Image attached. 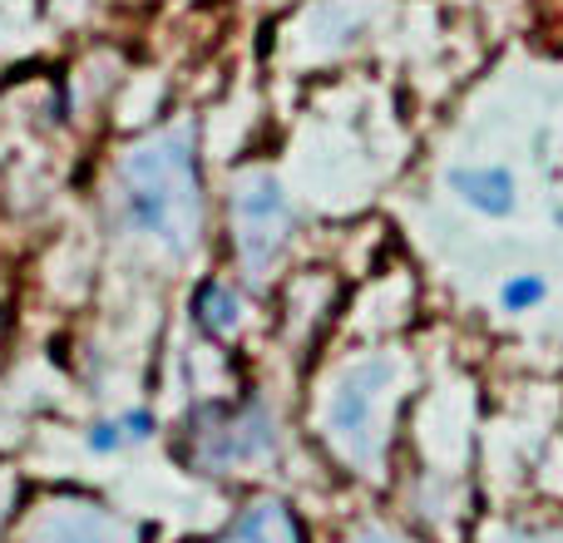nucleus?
Here are the masks:
<instances>
[{"label": "nucleus", "mask_w": 563, "mask_h": 543, "mask_svg": "<svg viewBox=\"0 0 563 543\" xmlns=\"http://www.w3.org/2000/svg\"><path fill=\"white\" fill-rule=\"evenodd\" d=\"M148 524L79 489H49L20 509L15 543H144Z\"/></svg>", "instance_id": "nucleus-5"}, {"label": "nucleus", "mask_w": 563, "mask_h": 543, "mask_svg": "<svg viewBox=\"0 0 563 543\" xmlns=\"http://www.w3.org/2000/svg\"><path fill=\"white\" fill-rule=\"evenodd\" d=\"M154 435H158L154 410L129 406V410H119V415H99L95 425L85 430V450L89 455H99V459H109V455H124V450L148 445Z\"/></svg>", "instance_id": "nucleus-8"}, {"label": "nucleus", "mask_w": 563, "mask_h": 543, "mask_svg": "<svg viewBox=\"0 0 563 543\" xmlns=\"http://www.w3.org/2000/svg\"><path fill=\"white\" fill-rule=\"evenodd\" d=\"M198 543H307V529H301L297 509L277 495H253L213 539Z\"/></svg>", "instance_id": "nucleus-6"}, {"label": "nucleus", "mask_w": 563, "mask_h": 543, "mask_svg": "<svg viewBox=\"0 0 563 543\" xmlns=\"http://www.w3.org/2000/svg\"><path fill=\"white\" fill-rule=\"evenodd\" d=\"M194 321L208 341H233L247 321V301L233 281H203L194 297Z\"/></svg>", "instance_id": "nucleus-9"}, {"label": "nucleus", "mask_w": 563, "mask_h": 543, "mask_svg": "<svg viewBox=\"0 0 563 543\" xmlns=\"http://www.w3.org/2000/svg\"><path fill=\"white\" fill-rule=\"evenodd\" d=\"M341 543H420V539L386 524V519H361V524H351L346 534H341Z\"/></svg>", "instance_id": "nucleus-12"}, {"label": "nucleus", "mask_w": 563, "mask_h": 543, "mask_svg": "<svg viewBox=\"0 0 563 543\" xmlns=\"http://www.w3.org/2000/svg\"><path fill=\"white\" fill-rule=\"evenodd\" d=\"M228 228H233V257L247 281H267L287 263L297 213L273 168H243L228 193Z\"/></svg>", "instance_id": "nucleus-4"}, {"label": "nucleus", "mask_w": 563, "mask_h": 543, "mask_svg": "<svg viewBox=\"0 0 563 543\" xmlns=\"http://www.w3.org/2000/svg\"><path fill=\"white\" fill-rule=\"evenodd\" d=\"M479 543H563V524L549 519H495L479 529Z\"/></svg>", "instance_id": "nucleus-10"}, {"label": "nucleus", "mask_w": 563, "mask_h": 543, "mask_svg": "<svg viewBox=\"0 0 563 543\" xmlns=\"http://www.w3.org/2000/svg\"><path fill=\"white\" fill-rule=\"evenodd\" d=\"M445 188L479 218H515L519 208V178L505 164H455L445 174Z\"/></svg>", "instance_id": "nucleus-7"}, {"label": "nucleus", "mask_w": 563, "mask_h": 543, "mask_svg": "<svg viewBox=\"0 0 563 543\" xmlns=\"http://www.w3.org/2000/svg\"><path fill=\"white\" fill-rule=\"evenodd\" d=\"M544 297H549V281L539 277V272H509V277L499 281V311H509V317L539 311Z\"/></svg>", "instance_id": "nucleus-11"}, {"label": "nucleus", "mask_w": 563, "mask_h": 543, "mask_svg": "<svg viewBox=\"0 0 563 543\" xmlns=\"http://www.w3.org/2000/svg\"><path fill=\"white\" fill-rule=\"evenodd\" d=\"M406 386L410 366L400 351H361L327 376L317 400V435L346 475L371 485L386 479Z\"/></svg>", "instance_id": "nucleus-2"}, {"label": "nucleus", "mask_w": 563, "mask_h": 543, "mask_svg": "<svg viewBox=\"0 0 563 543\" xmlns=\"http://www.w3.org/2000/svg\"><path fill=\"white\" fill-rule=\"evenodd\" d=\"M114 228L164 257H188L203 243V178L194 129L174 124L139 138L114 168L109 188Z\"/></svg>", "instance_id": "nucleus-1"}, {"label": "nucleus", "mask_w": 563, "mask_h": 543, "mask_svg": "<svg viewBox=\"0 0 563 543\" xmlns=\"http://www.w3.org/2000/svg\"><path fill=\"white\" fill-rule=\"evenodd\" d=\"M282 445H287V430H282L273 400L263 396L198 406L184 430V459L208 479H238L273 469L282 459Z\"/></svg>", "instance_id": "nucleus-3"}]
</instances>
